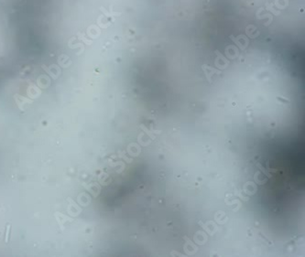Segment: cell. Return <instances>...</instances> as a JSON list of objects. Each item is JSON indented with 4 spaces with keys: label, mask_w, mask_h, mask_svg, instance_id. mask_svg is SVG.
<instances>
[{
    "label": "cell",
    "mask_w": 305,
    "mask_h": 257,
    "mask_svg": "<svg viewBox=\"0 0 305 257\" xmlns=\"http://www.w3.org/2000/svg\"><path fill=\"white\" fill-rule=\"evenodd\" d=\"M202 69L204 71L205 75H206V78H207V80H208V81H209L210 83L212 82V76H213L215 73H217V74H221V73H222L220 71H218V70H216V69H214L213 67H211V66H209V65H206V64H204V65L202 66Z\"/></svg>",
    "instance_id": "obj_1"
},
{
    "label": "cell",
    "mask_w": 305,
    "mask_h": 257,
    "mask_svg": "<svg viewBox=\"0 0 305 257\" xmlns=\"http://www.w3.org/2000/svg\"><path fill=\"white\" fill-rule=\"evenodd\" d=\"M10 230H11V225L10 224H6V237H5V242L7 244L9 241V236H10Z\"/></svg>",
    "instance_id": "obj_2"
},
{
    "label": "cell",
    "mask_w": 305,
    "mask_h": 257,
    "mask_svg": "<svg viewBox=\"0 0 305 257\" xmlns=\"http://www.w3.org/2000/svg\"><path fill=\"white\" fill-rule=\"evenodd\" d=\"M140 126H141V128H142V129H143V130H144V131H145V132H146V133L149 135V136L151 139H155V136H153V135L150 133V131H149V130H148V129H147V128H146V127H145L143 125H141Z\"/></svg>",
    "instance_id": "obj_3"
},
{
    "label": "cell",
    "mask_w": 305,
    "mask_h": 257,
    "mask_svg": "<svg viewBox=\"0 0 305 257\" xmlns=\"http://www.w3.org/2000/svg\"><path fill=\"white\" fill-rule=\"evenodd\" d=\"M258 167H259V168H260V169H261V170L263 171V173H264V174H266V175H267V176H268L269 178H271V175H270V174L269 172H267V171H266V170H265V169H264V168H262V167H261V166H260L259 164L258 165Z\"/></svg>",
    "instance_id": "obj_4"
}]
</instances>
